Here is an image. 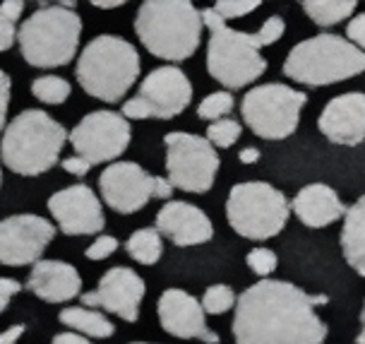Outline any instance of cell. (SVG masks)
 I'll return each mask as SVG.
<instances>
[{
	"mask_svg": "<svg viewBox=\"0 0 365 344\" xmlns=\"http://www.w3.org/2000/svg\"><path fill=\"white\" fill-rule=\"evenodd\" d=\"M166 173L168 183L185 193L212 191L219 171V154L207 138L192 133H168L166 140Z\"/></svg>",
	"mask_w": 365,
	"mask_h": 344,
	"instance_id": "8fae6325",
	"label": "cell"
},
{
	"mask_svg": "<svg viewBox=\"0 0 365 344\" xmlns=\"http://www.w3.org/2000/svg\"><path fill=\"white\" fill-rule=\"evenodd\" d=\"M68 131L41 108L17 113L5 128L0 159L19 176H41L61 159Z\"/></svg>",
	"mask_w": 365,
	"mask_h": 344,
	"instance_id": "3957f363",
	"label": "cell"
},
{
	"mask_svg": "<svg viewBox=\"0 0 365 344\" xmlns=\"http://www.w3.org/2000/svg\"><path fill=\"white\" fill-rule=\"evenodd\" d=\"M31 94H34L38 101L58 106V103L68 101V96L73 94V87H70L68 80H63V77H58V75H43L31 82Z\"/></svg>",
	"mask_w": 365,
	"mask_h": 344,
	"instance_id": "484cf974",
	"label": "cell"
},
{
	"mask_svg": "<svg viewBox=\"0 0 365 344\" xmlns=\"http://www.w3.org/2000/svg\"><path fill=\"white\" fill-rule=\"evenodd\" d=\"M240 133H243V128H240L238 121L221 118L217 123H210V128H207V140H210V145L214 149H228L236 145Z\"/></svg>",
	"mask_w": 365,
	"mask_h": 344,
	"instance_id": "f546056e",
	"label": "cell"
},
{
	"mask_svg": "<svg viewBox=\"0 0 365 344\" xmlns=\"http://www.w3.org/2000/svg\"><path fill=\"white\" fill-rule=\"evenodd\" d=\"M63 168L68 173H73V176H87L91 164H89L87 159H82V157H77V154H73V157L63 159Z\"/></svg>",
	"mask_w": 365,
	"mask_h": 344,
	"instance_id": "74e56055",
	"label": "cell"
},
{
	"mask_svg": "<svg viewBox=\"0 0 365 344\" xmlns=\"http://www.w3.org/2000/svg\"><path fill=\"white\" fill-rule=\"evenodd\" d=\"M233 94L228 92H212L207 94L202 103L197 106V116L202 121H210V123H217L221 118H228V113L233 111Z\"/></svg>",
	"mask_w": 365,
	"mask_h": 344,
	"instance_id": "f1b7e54d",
	"label": "cell"
},
{
	"mask_svg": "<svg viewBox=\"0 0 365 344\" xmlns=\"http://www.w3.org/2000/svg\"><path fill=\"white\" fill-rule=\"evenodd\" d=\"M22 291V284L17 279H10V277H0V313L10 306V298Z\"/></svg>",
	"mask_w": 365,
	"mask_h": 344,
	"instance_id": "8d00e7d4",
	"label": "cell"
},
{
	"mask_svg": "<svg viewBox=\"0 0 365 344\" xmlns=\"http://www.w3.org/2000/svg\"><path fill=\"white\" fill-rule=\"evenodd\" d=\"M277 253L269 248H252L247 253V268L255 272L257 277H269L274 270H277Z\"/></svg>",
	"mask_w": 365,
	"mask_h": 344,
	"instance_id": "4dcf8cb0",
	"label": "cell"
},
{
	"mask_svg": "<svg viewBox=\"0 0 365 344\" xmlns=\"http://www.w3.org/2000/svg\"><path fill=\"white\" fill-rule=\"evenodd\" d=\"M22 335H24V325H12L10 330L0 333V344H17Z\"/></svg>",
	"mask_w": 365,
	"mask_h": 344,
	"instance_id": "ab89813d",
	"label": "cell"
},
{
	"mask_svg": "<svg viewBox=\"0 0 365 344\" xmlns=\"http://www.w3.org/2000/svg\"><path fill=\"white\" fill-rule=\"evenodd\" d=\"M291 205L282 191L262 181H247L231 188L226 217L231 229L250 241H267L284 231Z\"/></svg>",
	"mask_w": 365,
	"mask_h": 344,
	"instance_id": "ba28073f",
	"label": "cell"
},
{
	"mask_svg": "<svg viewBox=\"0 0 365 344\" xmlns=\"http://www.w3.org/2000/svg\"><path fill=\"white\" fill-rule=\"evenodd\" d=\"M156 231L161 236L171 238L180 248H190V246L207 243L214 236L212 219L207 217L200 207L182 200H171L156 212Z\"/></svg>",
	"mask_w": 365,
	"mask_h": 344,
	"instance_id": "d6986e66",
	"label": "cell"
},
{
	"mask_svg": "<svg viewBox=\"0 0 365 344\" xmlns=\"http://www.w3.org/2000/svg\"><path fill=\"white\" fill-rule=\"evenodd\" d=\"M128 256L140 265H154L159 263L161 253H164V241H161V233L149 226V229H137L133 236L125 241Z\"/></svg>",
	"mask_w": 365,
	"mask_h": 344,
	"instance_id": "cb8c5ba5",
	"label": "cell"
},
{
	"mask_svg": "<svg viewBox=\"0 0 365 344\" xmlns=\"http://www.w3.org/2000/svg\"><path fill=\"white\" fill-rule=\"evenodd\" d=\"M346 36L356 49H361L365 54V12L351 17V22L346 24Z\"/></svg>",
	"mask_w": 365,
	"mask_h": 344,
	"instance_id": "e575fe53",
	"label": "cell"
},
{
	"mask_svg": "<svg viewBox=\"0 0 365 344\" xmlns=\"http://www.w3.org/2000/svg\"><path fill=\"white\" fill-rule=\"evenodd\" d=\"M51 344H91L84 335H77V333H61L53 337Z\"/></svg>",
	"mask_w": 365,
	"mask_h": 344,
	"instance_id": "f35d334b",
	"label": "cell"
},
{
	"mask_svg": "<svg viewBox=\"0 0 365 344\" xmlns=\"http://www.w3.org/2000/svg\"><path fill=\"white\" fill-rule=\"evenodd\" d=\"M58 318H61L63 325H68L77 335H84L87 340L89 337H94V340H106V337H113L115 333L113 323H110L101 310H94V308L70 306V308H63Z\"/></svg>",
	"mask_w": 365,
	"mask_h": 344,
	"instance_id": "603a6c76",
	"label": "cell"
},
{
	"mask_svg": "<svg viewBox=\"0 0 365 344\" xmlns=\"http://www.w3.org/2000/svg\"><path fill=\"white\" fill-rule=\"evenodd\" d=\"M257 8H259L257 0H221V3L214 5V12H217L224 22H228V19H238Z\"/></svg>",
	"mask_w": 365,
	"mask_h": 344,
	"instance_id": "d6a6232c",
	"label": "cell"
},
{
	"mask_svg": "<svg viewBox=\"0 0 365 344\" xmlns=\"http://www.w3.org/2000/svg\"><path fill=\"white\" fill-rule=\"evenodd\" d=\"M238 159H240V164H255V161H259V149H255V147L240 149Z\"/></svg>",
	"mask_w": 365,
	"mask_h": 344,
	"instance_id": "60d3db41",
	"label": "cell"
},
{
	"mask_svg": "<svg viewBox=\"0 0 365 344\" xmlns=\"http://www.w3.org/2000/svg\"><path fill=\"white\" fill-rule=\"evenodd\" d=\"M101 198L118 214L140 212L152 198L168 200L173 186L164 176H152L135 161H115L99 176Z\"/></svg>",
	"mask_w": 365,
	"mask_h": 344,
	"instance_id": "7c38bea8",
	"label": "cell"
},
{
	"mask_svg": "<svg viewBox=\"0 0 365 344\" xmlns=\"http://www.w3.org/2000/svg\"><path fill=\"white\" fill-rule=\"evenodd\" d=\"M10 94H12L10 75H5V70H0V131L5 128V118H8Z\"/></svg>",
	"mask_w": 365,
	"mask_h": 344,
	"instance_id": "d590c367",
	"label": "cell"
},
{
	"mask_svg": "<svg viewBox=\"0 0 365 344\" xmlns=\"http://www.w3.org/2000/svg\"><path fill=\"white\" fill-rule=\"evenodd\" d=\"M94 8H99V10H115V8H123V0H108V3H91Z\"/></svg>",
	"mask_w": 365,
	"mask_h": 344,
	"instance_id": "b9f144b4",
	"label": "cell"
},
{
	"mask_svg": "<svg viewBox=\"0 0 365 344\" xmlns=\"http://www.w3.org/2000/svg\"><path fill=\"white\" fill-rule=\"evenodd\" d=\"M192 101V84L187 75L175 66L152 70L140 84L133 99L123 103L120 116L128 121L159 118L171 121L185 111Z\"/></svg>",
	"mask_w": 365,
	"mask_h": 344,
	"instance_id": "30bf717a",
	"label": "cell"
},
{
	"mask_svg": "<svg viewBox=\"0 0 365 344\" xmlns=\"http://www.w3.org/2000/svg\"><path fill=\"white\" fill-rule=\"evenodd\" d=\"M324 294H308L282 279H259L236 298V344H322L327 325L315 306H327Z\"/></svg>",
	"mask_w": 365,
	"mask_h": 344,
	"instance_id": "6da1fadb",
	"label": "cell"
},
{
	"mask_svg": "<svg viewBox=\"0 0 365 344\" xmlns=\"http://www.w3.org/2000/svg\"><path fill=\"white\" fill-rule=\"evenodd\" d=\"M56 226L38 214H15L0 222V265H36L46 246L53 241Z\"/></svg>",
	"mask_w": 365,
	"mask_h": 344,
	"instance_id": "5bb4252c",
	"label": "cell"
},
{
	"mask_svg": "<svg viewBox=\"0 0 365 344\" xmlns=\"http://www.w3.org/2000/svg\"><path fill=\"white\" fill-rule=\"evenodd\" d=\"M82 19L75 3L41 5L24 19L17 31L22 58L34 68H61L77 56Z\"/></svg>",
	"mask_w": 365,
	"mask_h": 344,
	"instance_id": "277c9868",
	"label": "cell"
},
{
	"mask_svg": "<svg viewBox=\"0 0 365 344\" xmlns=\"http://www.w3.org/2000/svg\"><path fill=\"white\" fill-rule=\"evenodd\" d=\"M130 121L113 111H91L70 131L68 140L75 154L91 166L118 159L130 145Z\"/></svg>",
	"mask_w": 365,
	"mask_h": 344,
	"instance_id": "4fadbf2b",
	"label": "cell"
},
{
	"mask_svg": "<svg viewBox=\"0 0 365 344\" xmlns=\"http://www.w3.org/2000/svg\"><path fill=\"white\" fill-rule=\"evenodd\" d=\"M356 344H365V303H363V310H361V333L356 337Z\"/></svg>",
	"mask_w": 365,
	"mask_h": 344,
	"instance_id": "7bdbcfd3",
	"label": "cell"
},
{
	"mask_svg": "<svg viewBox=\"0 0 365 344\" xmlns=\"http://www.w3.org/2000/svg\"><path fill=\"white\" fill-rule=\"evenodd\" d=\"M0 183H3V171H0Z\"/></svg>",
	"mask_w": 365,
	"mask_h": 344,
	"instance_id": "f6af8a7d",
	"label": "cell"
},
{
	"mask_svg": "<svg viewBox=\"0 0 365 344\" xmlns=\"http://www.w3.org/2000/svg\"><path fill=\"white\" fill-rule=\"evenodd\" d=\"M202 12L187 0H147L135 17L142 46L161 61H187L200 46Z\"/></svg>",
	"mask_w": 365,
	"mask_h": 344,
	"instance_id": "7a4b0ae2",
	"label": "cell"
},
{
	"mask_svg": "<svg viewBox=\"0 0 365 344\" xmlns=\"http://www.w3.org/2000/svg\"><path fill=\"white\" fill-rule=\"evenodd\" d=\"M236 291L228 284H212L202 296V308H205L207 315H221L226 310L236 308Z\"/></svg>",
	"mask_w": 365,
	"mask_h": 344,
	"instance_id": "83f0119b",
	"label": "cell"
},
{
	"mask_svg": "<svg viewBox=\"0 0 365 344\" xmlns=\"http://www.w3.org/2000/svg\"><path fill=\"white\" fill-rule=\"evenodd\" d=\"M308 94L282 82L252 87L243 96L240 113L245 126L262 140H286L296 133Z\"/></svg>",
	"mask_w": 365,
	"mask_h": 344,
	"instance_id": "9c48e42d",
	"label": "cell"
},
{
	"mask_svg": "<svg viewBox=\"0 0 365 344\" xmlns=\"http://www.w3.org/2000/svg\"><path fill=\"white\" fill-rule=\"evenodd\" d=\"M202 24L212 31L207 46V70L226 89L247 87L264 75L267 61L257 46L255 34L231 29L214 8L202 10Z\"/></svg>",
	"mask_w": 365,
	"mask_h": 344,
	"instance_id": "52a82bcc",
	"label": "cell"
},
{
	"mask_svg": "<svg viewBox=\"0 0 365 344\" xmlns=\"http://www.w3.org/2000/svg\"><path fill=\"white\" fill-rule=\"evenodd\" d=\"M130 344H152V342H130Z\"/></svg>",
	"mask_w": 365,
	"mask_h": 344,
	"instance_id": "ee69618b",
	"label": "cell"
},
{
	"mask_svg": "<svg viewBox=\"0 0 365 344\" xmlns=\"http://www.w3.org/2000/svg\"><path fill=\"white\" fill-rule=\"evenodd\" d=\"M48 212L58 222V229L68 236H89L106 226L101 200L89 186H70L48 198Z\"/></svg>",
	"mask_w": 365,
	"mask_h": 344,
	"instance_id": "2e32d148",
	"label": "cell"
},
{
	"mask_svg": "<svg viewBox=\"0 0 365 344\" xmlns=\"http://www.w3.org/2000/svg\"><path fill=\"white\" fill-rule=\"evenodd\" d=\"M319 133L334 145H361L365 140V94L346 92L334 96L317 121Z\"/></svg>",
	"mask_w": 365,
	"mask_h": 344,
	"instance_id": "ac0fdd59",
	"label": "cell"
},
{
	"mask_svg": "<svg viewBox=\"0 0 365 344\" xmlns=\"http://www.w3.org/2000/svg\"><path fill=\"white\" fill-rule=\"evenodd\" d=\"M29 291L48 303H65L80 296L82 277L75 265L63 260H38L29 272L27 279Z\"/></svg>",
	"mask_w": 365,
	"mask_h": 344,
	"instance_id": "ffe728a7",
	"label": "cell"
},
{
	"mask_svg": "<svg viewBox=\"0 0 365 344\" xmlns=\"http://www.w3.org/2000/svg\"><path fill=\"white\" fill-rule=\"evenodd\" d=\"M161 328L178 340H197L202 344H219V335L207 325V313L192 294L182 289H166L156 301Z\"/></svg>",
	"mask_w": 365,
	"mask_h": 344,
	"instance_id": "e0dca14e",
	"label": "cell"
},
{
	"mask_svg": "<svg viewBox=\"0 0 365 344\" xmlns=\"http://www.w3.org/2000/svg\"><path fill=\"white\" fill-rule=\"evenodd\" d=\"M75 75L87 94L106 103H115L137 82L140 54L125 39L99 34L82 49Z\"/></svg>",
	"mask_w": 365,
	"mask_h": 344,
	"instance_id": "5b68a950",
	"label": "cell"
},
{
	"mask_svg": "<svg viewBox=\"0 0 365 344\" xmlns=\"http://www.w3.org/2000/svg\"><path fill=\"white\" fill-rule=\"evenodd\" d=\"M341 251L349 268L365 277V196L346 207L341 229Z\"/></svg>",
	"mask_w": 365,
	"mask_h": 344,
	"instance_id": "7402d4cb",
	"label": "cell"
},
{
	"mask_svg": "<svg viewBox=\"0 0 365 344\" xmlns=\"http://www.w3.org/2000/svg\"><path fill=\"white\" fill-rule=\"evenodd\" d=\"M361 73H365L363 51L329 31L296 44L284 61V75L305 87H327Z\"/></svg>",
	"mask_w": 365,
	"mask_h": 344,
	"instance_id": "8992f818",
	"label": "cell"
},
{
	"mask_svg": "<svg viewBox=\"0 0 365 344\" xmlns=\"http://www.w3.org/2000/svg\"><path fill=\"white\" fill-rule=\"evenodd\" d=\"M293 214L298 222H303L308 229H322V226L334 224L346 214V205L336 196L334 188L324 183H310L296 193L291 203Z\"/></svg>",
	"mask_w": 365,
	"mask_h": 344,
	"instance_id": "44dd1931",
	"label": "cell"
},
{
	"mask_svg": "<svg viewBox=\"0 0 365 344\" xmlns=\"http://www.w3.org/2000/svg\"><path fill=\"white\" fill-rule=\"evenodd\" d=\"M284 31H286V22H284V17H279V15L267 17L262 27H259V29L255 31V41H257V46H259V49L272 46V44H277L279 39L284 36Z\"/></svg>",
	"mask_w": 365,
	"mask_h": 344,
	"instance_id": "1f68e13d",
	"label": "cell"
},
{
	"mask_svg": "<svg viewBox=\"0 0 365 344\" xmlns=\"http://www.w3.org/2000/svg\"><path fill=\"white\" fill-rule=\"evenodd\" d=\"M118 238L113 236H99L94 243L89 246L87 251H84V256L89 258V260H106V258L113 256L115 251H118Z\"/></svg>",
	"mask_w": 365,
	"mask_h": 344,
	"instance_id": "836d02e7",
	"label": "cell"
},
{
	"mask_svg": "<svg viewBox=\"0 0 365 344\" xmlns=\"http://www.w3.org/2000/svg\"><path fill=\"white\" fill-rule=\"evenodd\" d=\"M303 10L317 27H334L356 12V0H312L303 3Z\"/></svg>",
	"mask_w": 365,
	"mask_h": 344,
	"instance_id": "d4e9b609",
	"label": "cell"
},
{
	"mask_svg": "<svg viewBox=\"0 0 365 344\" xmlns=\"http://www.w3.org/2000/svg\"><path fill=\"white\" fill-rule=\"evenodd\" d=\"M147 294L145 279L130 268H110L106 275L99 279L94 291L82 294L84 308H99L106 313L118 315L120 320L135 323L140 318V303Z\"/></svg>",
	"mask_w": 365,
	"mask_h": 344,
	"instance_id": "9a60e30c",
	"label": "cell"
},
{
	"mask_svg": "<svg viewBox=\"0 0 365 344\" xmlns=\"http://www.w3.org/2000/svg\"><path fill=\"white\" fill-rule=\"evenodd\" d=\"M24 12L22 0H8L0 5V51H10L17 39V22Z\"/></svg>",
	"mask_w": 365,
	"mask_h": 344,
	"instance_id": "4316f807",
	"label": "cell"
}]
</instances>
